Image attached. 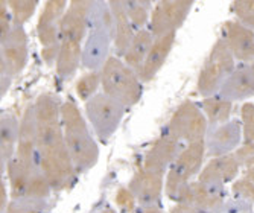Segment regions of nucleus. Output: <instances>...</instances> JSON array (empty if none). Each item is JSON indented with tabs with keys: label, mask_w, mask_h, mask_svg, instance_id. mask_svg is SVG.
<instances>
[{
	"label": "nucleus",
	"mask_w": 254,
	"mask_h": 213,
	"mask_svg": "<svg viewBox=\"0 0 254 213\" xmlns=\"http://www.w3.org/2000/svg\"><path fill=\"white\" fill-rule=\"evenodd\" d=\"M93 0H72L61 20V46L55 63L60 79H70L82 60V46L88 34V15Z\"/></svg>",
	"instance_id": "2"
},
{
	"label": "nucleus",
	"mask_w": 254,
	"mask_h": 213,
	"mask_svg": "<svg viewBox=\"0 0 254 213\" xmlns=\"http://www.w3.org/2000/svg\"><path fill=\"white\" fill-rule=\"evenodd\" d=\"M34 108L40 168L54 191H65L73 186L78 172L65 145L61 101L52 93H41L34 102Z\"/></svg>",
	"instance_id": "1"
},
{
	"label": "nucleus",
	"mask_w": 254,
	"mask_h": 213,
	"mask_svg": "<svg viewBox=\"0 0 254 213\" xmlns=\"http://www.w3.org/2000/svg\"><path fill=\"white\" fill-rule=\"evenodd\" d=\"M114 201H116V204L122 213H134L137 210L135 207H138L135 197L132 195V192L128 187H121L116 197H114Z\"/></svg>",
	"instance_id": "34"
},
{
	"label": "nucleus",
	"mask_w": 254,
	"mask_h": 213,
	"mask_svg": "<svg viewBox=\"0 0 254 213\" xmlns=\"http://www.w3.org/2000/svg\"><path fill=\"white\" fill-rule=\"evenodd\" d=\"M110 8L114 17V37H113V49L114 55L122 58L125 52L128 51V47L131 46L134 37H135V29L131 25L129 18L127 17L122 0H111Z\"/></svg>",
	"instance_id": "23"
},
{
	"label": "nucleus",
	"mask_w": 254,
	"mask_h": 213,
	"mask_svg": "<svg viewBox=\"0 0 254 213\" xmlns=\"http://www.w3.org/2000/svg\"><path fill=\"white\" fill-rule=\"evenodd\" d=\"M113 34L105 29H90L82 46L81 66L88 72H101L111 57Z\"/></svg>",
	"instance_id": "19"
},
{
	"label": "nucleus",
	"mask_w": 254,
	"mask_h": 213,
	"mask_svg": "<svg viewBox=\"0 0 254 213\" xmlns=\"http://www.w3.org/2000/svg\"><path fill=\"white\" fill-rule=\"evenodd\" d=\"M205 142H196V143H189L183 148L174 164L166 172L165 181V192L169 200L174 203L180 197L181 191L190 181L196 180L199 172L204 168L205 158Z\"/></svg>",
	"instance_id": "6"
},
{
	"label": "nucleus",
	"mask_w": 254,
	"mask_h": 213,
	"mask_svg": "<svg viewBox=\"0 0 254 213\" xmlns=\"http://www.w3.org/2000/svg\"><path fill=\"white\" fill-rule=\"evenodd\" d=\"M134 213H163L158 206H151V207H137Z\"/></svg>",
	"instance_id": "38"
},
{
	"label": "nucleus",
	"mask_w": 254,
	"mask_h": 213,
	"mask_svg": "<svg viewBox=\"0 0 254 213\" xmlns=\"http://www.w3.org/2000/svg\"><path fill=\"white\" fill-rule=\"evenodd\" d=\"M68 8L65 0H49L38 17L37 37L41 44V58L46 66L57 63L61 46V20Z\"/></svg>",
	"instance_id": "8"
},
{
	"label": "nucleus",
	"mask_w": 254,
	"mask_h": 213,
	"mask_svg": "<svg viewBox=\"0 0 254 213\" xmlns=\"http://www.w3.org/2000/svg\"><path fill=\"white\" fill-rule=\"evenodd\" d=\"M184 146L186 145L181 143L178 139H175L163 128L160 136L154 140V143L146 151L143 158V168L166 174Z\"/></svg>",
	"instance_id": "16"
},
{
	"label": "nucleus",
	"mask_w": 254,
	"mask_h": 213,
	"mask_svg": "<svg viewBox=\"0 0 254 213\" xmlns=\"http://www.w3.org/2000/svg\"><path fill=\"white\" fill-rule=\"evenodd\" d=\"M247 178H250L253 183H254V169H248V171H245V174H244Z\"/></svg>",
	"instance_id": "39"
},
{
	"label": "nucleus",
	"mask_w": 254,
	"mask_h": 213,
	"mask_svg": "<svg viewBox=\"0 0 254 213\" xmlns=\"http://www.w3.org/2000/svg\"><path fill=\"white\" fill-rule=\"evenodd\" d=\"M122 6L135 31H142L149 26V12H152L151 2H145V0H122Z\"/></svg>",
	"instance_id": "27"
},
{
	"label": "nucleus",
	"mask_w": 254,
	"mask_h": 213,
	"mask_svg": "<svg viewBox=\"0 0 254 213\" xmlns=\"http://www.w3.org/2000/svg\"><path fill=\"white\" fill-rule=\"evenodd\" d=\"M0 69H2V94L8 91V87L14 76L20 75L29 61V37L25 26H15L11 32L0 40Z\"/></svg>",
	"instance_id": "11"
},
{
	"label": "nucleus",
	"mask_w": 254,
	"mask_h": 213,
	"mask_svg": "<svg viewBox=\"0 0 254 213\" xmlns=\"http://www.w3.org/2000/svg\"><path fill=\"white\" fill-rule=\"evenodd\" d=\"M233 154L241 168L245 171L254 169V143H242Z\"/></svg>",
	"instance_id": "35"
},
{
	"label": "nucleus",
	"mask_w": 254,
	"mask_h": 213,
	"mask_svg": "<svg viewBox=\"0 0 254 213\" xmlns=\"http://www.w3.org/2000/svg\"><path fill=\"white\" fill-rule=\"evenodd\" d=\"M250 66V69H251V73L254 75V63H251V64H248Z\"/></svg>",
	"instance_id": "41"
},
{
	"label": "nucleus",
	"mask_w": 254,
	"mask_h": 213,
	"mask_svg": "<svg viewBox=\"0 0 254 213\" xmlns=\"http://www.w3.org/2000/svg\"><path fill=\"white\" fill-rule=\"evenodd\" d=\"M193 8L192 0H161L157 2L151 12L148 29L154 38L177 34V31L188 20Z\"/></svg>",
	"instance_id": "13"
},
{
	"label": "nucleus",
	"mask_w": 254,
	"mask_h": 213,
	"mask_svg": "<svg viewBox=\"0 0 254 213\" xmlns=\"http://www.w3.org/2000/svg\"><path fill=\"white\" fill-rule=\"evenodd\" d=\"M15 158L32 172H43L38 163L37 151V125H35V108L34 104L28 105L20 119V134L17 142Z\"/></svg>",
	"instance_id": "14"
},
{
	"label": "nucleus",
	"mask_w": 254,
	"mask_h": 213,
	"mask_svg": "<svg viewBox=\"0 0 254 213\" xmlns=\"http://www.w3.org/2000/svg\"><path fill=\"white\" fill-rule=\"evenodd\" d=\"M204 142L205 152L210 158L233 154L244 143L241 121L232 119L222 125L210 127Z\"/></svg>",
	"instance_id": "15"
},
{
	"label": "nucleus",
	"mask_w": 254,
	"mask_h": 213,
	"mask_svg": "<svg viewBox=\"0 0 254 213\" xmlns=\"http://www.w3.org/2000/svg\"><path fill=\"white\" fill-rule=\"evenodd\" d=\"M232 195L233 198L241 200L254 209V183L245 175L232 183Z\"/></svg>",
	"instance_id": "32"
},
{
	"label": "nucleus",
	"mask_w": 254,
	"mask_h": 213,
	"mask_svg": "<svg viewBox=\"0 0 254 213\" xmlns=\"http://www.w3.org/2000/svg\"><path fill=\"white\" fill-rule=\"evenodd\" d=\"M61 122L65 145L76 172L85 174L91 171L99 160V146L87 117L70 98L61 102Z\"/></svg>",
	"instance_id": "3"
},
{
	"label": "nucleus",
	"mask_w": 254,
	"mask_h": 213,
	"mask_svg": "<svg viewBox=\"0 0 254 213\" xmlns=\"http://www.w3.org/2000/svg\"><path fill=\"white\" fill-rule=\"evenodd\" d=\"M44 203L32 200H11L3 213H38Z\"/></svg>",
	"instance_id": "33"
},
{
	"label": "nucleus",
	"mask_w": 254,
	"mask_h": 213,
	"mask_svg": "<svg viewBox=\"0 0 254 213\" xmlns=\"http://www.w3.org/2000/svg\"><path fill=\"white\" fill-rule=\"evenodd\" d=\"M169 213H202V212L196 210L195 207H192V206H189V204H184V203H175Z\"/></svg>",
	"instance_id": "37"
},
{
	"label": "nucleus",
	"mask_w": 254,
	"mask_h": 213,
	"mask_svg": "<svg viewBox=\"0 0 254 213\" xmlns=\"http://www.w3.org/2000/svg\"><path fill=\"white\" fill-rule=\"evenodd\" d=\"M5 171L9 181L11 200H32L44 203L54 191L43 172H32L26 169L15 157L6 164Z\"/></svg>",
	"instance_id": "10"
},
{
	"label": "nucleus",
	"mask_w": 254,
	"mask_h": 213,
	"mask_svg": "<svg viewBox=\"0 0 254 213\" xmlns=\"http://www.w3.org/2000/svg\"><path fill=\"white\" fill-rule=\"evenodd\" d=\"M199 105L202 108V113L207 117L209 128L222 125V124L233 119L232 116H233L235 104L227 101L225 98H222L221 94H215V96H210V98H204Z\"/></svg>",
	"instance_id": "26"
},
{
	"label": "nucleus",
	"mask_w": 254,
	"mask_h": 213,
	"mask_svg": "<svg viewBox=\"0 0 254 213\" xmlns=\"http://www.w3.org/2000/svg\"><path fill=\"white\" fill-rule=\"evenodd\" d=\"M12 28H14V21L9 8L6 2H0V32H2V40L11 32Z\"/></svg>",
	"instance_id": "36"
},
{
	"label": "nucleus",
	"mask_w": 254,
	"mask_h": 213,
	"mask_svg": "<svg viewBox=\"0 0 254 213\" xmlns=\"http://www.w3.org/2000/svg\"><path fill=\"white\" fill-rule=\"evenodd\" d=\"M177 34H169L165 37H158L154 40V44L151 47V51L142 66V69L138 70V76H140L142 82H149L152 81L161 69H163L168 57L172 52V47L175 44Z\"/></svg>",
	"instance_id": "22"
},
{
	"label": "nucleus",
	"mask_w": 254,
	"mask_h": 213,
	"mask_svg": "<svg viewBox=\"0 0 254 213\" xmlns=\"http://www.w3.org/2000/svg\"><path fill=\"white\" fill-rule=\"evenodd\" d=\"M101 213H114V212H113L111 209H105V210H102Z\"/></svg>",
	"instance_id": "40"
},
{
	"label": "nucleus",
	"mask_w": 254,
	"mask_h": 213,
	"mask_svg": "<svg viewBox=\"0 0 254 213\" xmlns=\"http://www.w3.org/2000/svg\"><path fill=\"white\" fill-rule=\"evenodd\" d=\"M175 203H184L202 213H222L227 203V189L222 184L193 180L183 189Z\"/></svg>",
	"instance_id": "12"
},
{
	"label": "nucleus",
	"mask_w": 254,
	"mask_h": 213,
	"mask_svg": "<svg viewBox=\"0 0 254 213\" xmlns=\"http://www.w3.org/2000/svg\"><path fill=\"white\" fill-rule=\"evenodd\" d=\"M241 164L238 163L235 154H227L221 157H213L204 164L198 178L204 181H212L227 186L238 180L241 172Z\"/></svg>",
	"instance_id": "21"
},
{
	"label": "nucleus",
	"mask_w": 254,
	"mask_h": 213,
	"mask_svg": "<svg viewBox=\"0 0 254 213\" xmlns=\"http://www.w3.org/2000/svg\"><path fill=\"white\" fill-rule=\"evenodd\" d=\"M101 87L105 94L121 102L125 108L137 105L143 94L138 73L116 55H111L101 70Z\"/></svg>",
	"instance_id": "4"
},
{
	"label": "nucleus",
	"mask_w": 254,
	"mask_h": 213,
	"mask_svg": "<svg viewBox=\"0 0 254 213\" xmlns=\"http://www.w3.org/2000/svg\"><path fill=\"white\" fill-rule=\"evenodd\" d=\"M235 69L236 60L230 54L224 40L219 37L215 41L209 55L205 57L202 67L199 70V75L196 79V90L199 96L204 99L218 94L222 84L233 73Z\"/></svg>",
	"instance_id": "5"
},
{
	"label": "nucleus",
	"mask_w": 254,
	"mask_h": 213,
	"mask_svg": "<svg viewBox=\"0 0 254 213\" xmlns=\"http://www.w3.org/2000/svg\"><path fill=\"white\" fill-rule=\"evenodd\" d=\"M9 12L12 15V21L15 26H25V23L31 20L34 15L38 2L37 0H8L6 2Z\"/></svg>",
	"instance_id": "28"
},
{
	"label": "nucleus",
	"mask_w": 254,
	"mask_h": 213,
	"mask_svg": "<svg viewBox=\"0 0 254 213\" xmlns=\"http://www.w3.org/2000/svg\"><path fill=\"white\" fill-rule=\"evenodd\" d=\"M18 134L20 121L11 113H2V121H0V164H2V171L15 157Z\"/></svg>",
	"instance_id": "24"
},
{
	"label": "nucleus",
	"mask_w": 254,
	"mask_h": 213,
	"mask_svg": "<svg viewBox=\"0 0 254 213\" xmlns=\"http://www.w3.org/2000/svg\"><path fill=\"white\" fill-rule=\"evenodd\" d=\"M101 87V72H87L75 84V91L78 98L84 101V104L99 93Z\"/></svg>",
	"instance_id": "29"
},
{
	"label": "nucleus",
	"mask_w": 254,
	"mask_h": 213,
	"mask_svg": "<svg viewBox=\"0 0 254 213\" xmlns=\"http://www.w3.org/2000/svg\"><path fill=\"white\" fill-rule=\"evenodd\" d=\"M221 38L230 54L241 64L254 63V31L238 20H227L222 25Z\"/></svg>",
	"instance_id": "18"
},
{
	"label": "nucleus",
	"mask_w": 254,
	"mask_h": 213,
	"mask_svg": "<svg viewBox=\"0 0 254 213\" xmlns=\"http://www.w3.org/2000/svg\"><path fill=\"white\" fill-rule=\"evenodd\" d=\"M154 35L152 32L146 28V29H142V31H137L135 32V37L131 43V46L128 47V51L125 52V55L122 57V60L131 67L134 69L135 72L138 73V70L142 69L151 47L154 44Z\"/></svg>",
	"instance_id": "25"
},
{
	"label": "nucleus",
	"mask_w": 254,
	"mask_h": 213,
	"mask_svg": "<svg viewBox=\"0 0 254 213\" xmlns=\"http://www.w3.org/2000/svg\"><path fill=\"white\" fill-rule=\"evenodd\" d=\"M241 125L244 143H254V102H244L241 107Z\"/></svg>",
	"instance_id": "31"
},
{
	"label": "nucleus",
	"mask_w": 254,
	"mask_h": 213,
	"mask_svg": "<svg viewBox=\"0 0 254 213\" xmlns=\"http://www.w3.org/2000/svg\"><path fill=\"white\" fill-rule=\"evenodd\" d=\"M230 8L238 21L254 31V0H235Z\"/></svg>",
	"instance_id": "30"
},
{
	"label": "nucleus",
	"mask_w": 254,
	"mask_h": 213,
	"mask_svg": "<svg viewBox=\"0 0 254 213\" xmlns=\"http://www.w3.org/2000/svg\"><path fill=\"white\" fill-rule=\"evenodd\" d=\"M222 98L230 102H241L254 96V75L248 64H239L233 70V73L222 84L219 93Z\"/></svg>",
	"instance_id": "20"
},
{
	"label": "nucleus",
	"mask_w": 254,
	"mask_h": 213,
	"mask_svg": "<svg viewBox=\"0 0 254 213\" xmlns=\"http://www.w3.org/2000/svg\"><path fill=\"white\" fill-rule=\"evenodd\" d=\"M166 174L155 172L146 168L138 169L128 183V189L137 200L138 207L158 206L161 195L165 192Z\"/></svg>",
	"instance_id": "17"
},
{
	"label": "nucleus",
	"mask_w": 254,
	"mask_h": 213,
	"mask_svg": "<svg viewBox=\"0 0 254 213\" xmlns=\"http://www.w3.org/2000/svg\"><path fill=\"white\" fill-rule=\"evenodd\" d=\"M84 111L98 140L107 143L119 130L127 108L104 91H99L84 104Z\"/></svg>",
	"instance_id": "7"
},
{
	"label": "nucleus",
	"mask_w": 254,
	"mask_h": 213,
	"mask_svg": "<svg viewBox=\"0 0 254 213\" xmlns=\"http://www.w3.org/2000/svg\"><path fill=\"white\" fill-rule=\"evenodd\" d=\"M165 130L178 139L181 143L189 145L205 140L209 122L202 113L201 105L195 101L186 99L174 111L169 122L165 125Z\"/></svg>",
	"instance_id": "9"
}]
</instances>
